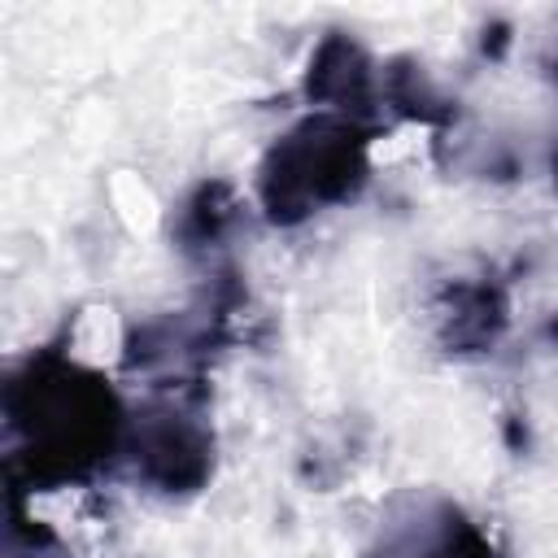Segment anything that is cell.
<instances>
[{
  "instance_id": "cell-1",
  "label": "cell",
  "mask_w": 558,
  "mask_h": 558,
  "mask_svg": "<svg viewBox=\"0 0 558 558\" xmlns=\"http://www.w3.org/2000/svg\"><path fill=\"white\" fill-rule=\"evenodd\" d=\"M0 427L13 497L57 493L109 471L126 440V410L100 371L44 344L4 375Z\"/></svg>"
},
{
  "instance_id": "cell-2",
  "label": "cell",
  "mask_w": 558,
  "mask_h": 558,
  "mask_svg": "<svg viewBox=\"0 0 558 558\" xmlns=\"http://www.w3.org/2000/svg\"><path fill=\"white\" fill-rule=\"evenodd\" d=\"M379 126L305 113L288 126L257 166V209L270 227H301L305 218L349 205L371 179V144Z\"/></svg>"
},
{
  "instance_id": "cell-3",
  "label": "cell",
  "mask_w": 558,
  "mask_h": 558,
  "mask_svg": "<svg viewBox=\"0 0 558 558\" xmlns=\"http://www.w3.org/2000/svg\"><path fill=\"white\" fill-rule=\"evenodd\" d=\"M205 388H153L126 414L122 458L135 480L161 497H192L214 480V427Z\"/></svg>"
},
{
  "instance_id": "cell-4",
  "label": "cell",
  "mask_w": 558,
  "mask_h": 558,
  "mask_svg": "<svg viewBox=\"0 0 558 558\" xmlns=\"http://www.w3.org/2000/svg\"><path fill=\"white\" fill-rule=\"evenodd\" d=\"M362 558H497L484 527L445 493H401Z\"/></svg>"
},
{
  "instance_id": "cell-5",
  "label": "cell",
  "mask_w": 558,
  "mask_h": 558,
  "mask_svg": "<svg viewBox=\"0 0 558 558\" xmlns=\"http://www.w3.org/2000/svg\"><path fill=\"white\" fill-rule=\"evenodd\" d=\"M305 100L323 105L327 113L379 126L375 113L384 105V65H375V57L353 35L331 31V35H323V44L310 57Z\"/></svg>"
},
{
  "instance_id": "cell-6",
  "label": "cell",
  "mask_w": 558,
  "mask_h": 558,
  "mask_svg": "<svg viewBox=\"0 0 558 558\" xmlns=\"http://www.w3.org/2000/svg\"><path fill=\"white\" fill-rule=\"evenodd\" d=\"M510 323V296L506 283L493 275H462L440 288L436 301V340L453 357L493 353Z\"/></svg>"
},
{
  "instance_id": "cell-7",
  "label": "cell",
  "mask_w": 558,
  "mask_h": 558,
  "mask_svg": "<svg viewBox=\"0 0 558 558\" xmlns=\"http://www.w3.org/2000/svg\"><path fill=\"white\" fill-rule=\"evenodd\" d=\"M235 218H240V201H235V187L222 183V179H209L201 187H192V196L179 205V222H174V240L183 253H218L227 248L231 231H235Z\"/></svg>"
},
{
  "instance_id": "cell-8",
  "label": "cell",
  "mask_w": 558,
  "mask_h": 558,
  "mask_svg": "<svg viewBox=\"0 0 558 558\" xmlns=\"http://www.w3.org/2000/svg\"><path fill=\"white\" fill-rule=\"evenodd\" d=\"M384 105H392L401 118H414L427 126H449L458 113L453 100L432 83V74L410 57H397L384 65Z\"/></svg>"
},
{
  "instance_id": "cell-9",
  "label": "cell",
  "mask_w": 558,
  "mask_h": 558,
  "mask_svg": "<svg viewBox=\"0 0 558 558\" xmlns=\"http://www.w3.org/2000/svg\"><path fill=\"white\" fill-rule=\"evenodd\" d=\"M4 558H74L61 536L39 523V519H26L22 514V501L13 497L9 501V527H4Z\"/></svg>"
},
{
  "instance_id": "cell-10",
  "label": "cell",
  "mask_w": 558,
  "mask_h": 558,
  "mask_svg": "<svg viewBox=\"0 0 558 558\" xmlns=\"http://www.w3.org/2000/svg\"><path fill=\"white\" fill-rule=\"evenodd\" d=\"M549 336H554V340H558V318H554V323H549Z\"/></svg>"
},
{
  "instance_id": "cell-11",
  "label": "cell",
  "mask_w": 558,
  "mask_h": 558,
  "mask_svg": "<svg viewBox=\"0 0 558 558\" xmlns=\"http://www.w3.org/2000/svg\"><path fill=\"white\" fill-rule=\"evenodd\" d=\"M554 83H558V57H554Z\"/></svg>"
}]
</instances>
